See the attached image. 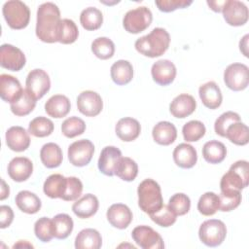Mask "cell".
Here are the masks:
<instances>
[{
    "instance_id": "1",
    "label": "cell",
    "mask_w": 249,
    "mask_h": 249,
    "mask_svg": "<svg viewBox=\"0 0 249 249\" xmlns=\"http://www.w3.org/2000/svg\"><path fill=\"white\" fill-rule=\"evenodd\" d=\"M60 20V11L54 3L46 2L41 4L37 10L36 36L45 43L57 42Z\"/></svg>"
},
{
    "instance_id": "2",
    "label": "cell",
    "mask_w": 249,
    "mask_h": 249,
    "mask_svg": "<svg viewBox=\"0 0 249 249\" xmlns=\"http://www.w3.org/2000/svg\"><path fill=\"white\" fill-rule=\"evenodd\" d=\"M169 44V33L164 28L156 27L149 34L138 38L134 47L139 53L153 58L162 55L167 51Z\"/></svg>"
},
{
    "instance_id": "3",
    "label": "cell",
    "mask_w": 249,
    "mask_h": 249,
    "mask_svg": "<svg viewBox=\"0 0 249 249\" xmlns=\"http://www.w3.org/2000/svg\"><path fill=\"white\" fill-rule=\"evenodd\" d=\"M137 195L140 209L149 215L159 211L163 205L160 187L153 179L143 180L138 186Z\"/></svg>"
},
{
    "instance_id": "4",
    "label": "cell",
    "mask_w": 249,
    "mask_h": 249,
    "mask_svg": "<svg viewBox=\"0 0 249 249\" xmlns=\"http://www.w3.org/2000/svg\"><path fill=\"white\" fill-rule=\"evenodd\" d=\"M249 163L247 160H237L232 163L220 182L221 192L241 191L248 186Z\"/></svg>"
},
{
    "instance_id": "5",
    "label": "cell",
    "mask_w": 249,
    "mask_h": 249,
    "mask_svg": "<svg viewBox=\"0 0 249 249\" xmlns=\"http://www.w3.org/2000/svg\"><path fill=\"white\" fill-rule=\"evenodd\" d=\"M2 13L7 24L12 29H23L30 20V10L19 0H10L4 3Z\"/></svg>"
},
{
    "instance_id": "6",
    "label": "cell",
    "mask_w": 249,
    "mask_h": 249,
    "mask_svg": "<svg viewBox=\"0 0 249 249\" xmlns=\"http://www.w3.org/2000/svg\"><path fill=\"white\" fill-rule=\"evenodd\" d=\"M227 235V228L224 222L218 219L204 221L198 230L200 241L208 247H216L223 243Z\"/></svg>"
},
{
    "instance_id": "7",
    "label": "cell",
    "mask_w": 249,
    "mask_h": 249,
    "mask_svg": "<svg viewBox=\"0 0 249 249\" xmlns=\"http://www.w3.org/2000/svg\"><path fill=\"white\" fill-rule=\"evenodd\" d=\"M153 20V15L147 7H137L126 12L123 18V26L128 33L137 34L146 30Z\"/></svg>"
},
{
    "instance_id": "8",
    "label": "cell",
    "mask_w": 249,
    "mask_h": 249,
    "mask_svg": "<svg viewBox=\"0 0 249 249\" xmlns=\"http://www.w3.org/2000/svg\"><path fill=\"white\" fill-rule=\"evenodd\" d=\"M224 82L233 91L245 89L249 84L248 66L243 63L230 64L224 71Z\"/></svg>"
},
{
    "instance_id": "9",
    "label": "cell",
    "mask_w": 249,
    "mask_h": 249,
    "mask_svg": "<svg viewBox=\"0 0 249 249\" xmlns=\"http://www.w3.org/2000/svg\"><path fill=\"white\" fill-rule=\"evenodd\" d=\"M94 153V145L89 139H81L73 142L68 147V160L74 166L88 165Z\"/></svg>"
},
{
    "instance_id": "10",
    "label": "cell",
    "mask_w": 249,
    "mask_h": 249,
    "mask_svg": "<svg viewBox=\"0 0 249 249\" xmlns=\"http://www.w3.org/2000/svg\"><path fill=\"white\" fill-rule=\"evenodd\" d=\"M132 239L143 249H162L164 243L158 231L149 226H137L132 230Z\"/></svg>"
},
{
    "instance_id": "11",
    "label": "cell",
    "mask_w": 249,
    "mask_h": 249,
    "mask_svg": "<svg viewBox=\"0 0 249 249\" xmlns=\"http://www.w3.org/2000/svg\"><path fill=\"white\" fill-rule=\"evenodd\" d=\"M27 91L36 99H41L51 88V80L46 71L43 69L31 70L25 81Z\"/></svg>"
},
{
    "instance_id": "12",
    "label": "cell",
    "mask_w": 249,
    "mask_h": 249,
    "mask_svg": "<svg viewBox=\"0 0 249 249\" xmlns=\"http://www.w3.org/2000/svg\"><path fill=\"white\" fill-rule=\"evenodd\" d=\"M26 58L23 52L11 45L3 44L0 47V65L11 71H19L25 65Z\"/></svg>"
},
{
    "instance_id": "13",
    "label": "cell",
    "mask_w": 249,
    "mask_h": 249,
    "mask_svg": "<svg viewBox=\"0 0 249 249\" xmlns=\"http://www.w3.org/2000/svg\"><path fill=\"white\" fill-rule=\"evenodd\" d=\"M226 22L231 26H241L248 21L249 12L247 6L237 0H227L222 10Z\"/></svg>"
},
{
    "instance_id": "14",
    "label": "cell",
    "mask_w": 249,
    "mask_h": 249,
    "mask_svg": "<svg viewBox=\"0 0 249 249\" xmlns=\"http://www.w3.org/2000/svg\"><path fill=\"white\" fill-rule=\"evenodd\" d=\"M77 107L80 113L87 117H95L103 109L101 96L93 90L82 91L77 97Z\"/></svg>"
},
{
    "instance_id": "15",
    "label": "cell",
    "mask_w": 249,
    "mask_h": 249,
    "mask_svg": "<svg viewBox=\"0 0 249 249\" xmlns=\"http://www.w3.org/2000/svg\"><path fill=\"white\" fill-rule=\"evenodd\" d=\"M151 74L157 84L160 86H168L176 77V67L168 59H160L152 65Z\"/></svg>"
},
{
    "instance_id": "16",
    "label": "cell",
    "mask_w": 249,
    "mask_h": 249,
    "mask_svg": "<svg viewBox=\"0 0 249 249\" xmlns=\"http://www.w3.org/2000/svg\"><path fill=\"white\" fill-rule=\"evenodd\" d=\"M106 217L111 226L119 230H124L131 223L132 212L125 204L115 203L108 208Z\"/></svg>"
},
{
    "instance_id": "17",
    "label": "cell",
    "mask_w": 249,
    "mask_h": 249,
    "mask_svg": "<svg viewBox=\"0 0 249 249\" xmlns=\"http://www.w3.org/2000/svg\"><path fill=\"white\" fill-rule=\"evenodd\" d=\"M122 158V152L115 146H106L102 149L98 159V169L106 176L115 175L117 164Z\"/></svg>"
},
{
    "instance_id": "18",
    "label": "cell",
    "mask_w": 249,
    "mask_h": 249,
    "mask_svg": "<svg viewBox=\"0 0 249 249\" xmlns=\"http://www.w3.org/2000/svg\"><path fill=\"white\" fill-rule=\"evenodd\" d=\"M32 172L33 163L25 157H16L8 164V174L16 182L26 181Z\"/></svg>"
},
{
    "instance_id": "19",
    "label": "cell",
    "mask_w": 249,
    "mask_h": 249,
    "mask_svg": "<svg viewBox=\"0 0 249 249\" xmlns=\"http://www.w3.org/2000/svg\"><path fill=\"white\" fill-rule=\"evenodd\" d=\"M6 144L8 148L15 152H23L30 145L29 132L22 126L15 125L6 131Z\"/></svg>"
},
{
    "instance_id": "20",
    "label": "cell",
    "mask_w": 249,
    "mask_h": 249,
    "mask_svg": "<svg viewBox=\"0 0 249 249\" xmlns=\"http://www.w3.org/2000/svg\"><path fill=\"white\" fill-rule=\"evenodd\" d=\"M22 91L23 89L16 77L8 74L0 76V96L4 101L13 103L19 98Z\"/></svg>"
},
{
    "instance_id": "21",
    "label": "cell",
    "mask_w": 249,
    "mask_h": 249,
    "mask_svg": "<svg viewBox=\"0 0 249 249\" xmlns=\"http://www.w3.org/2000/svg\"><path fill=\"white\" fill-rule=\"evenodd\" d=\"M196 107V102L194 96L188 93L177 95L169 105L171 115L178 119H184L192 115Z\"/></svg>"
},
{
    "instance_id": "22",
    "label": "cell",
    "mask_w": 249,
    "mask_h": 249,
    "mask_svg": "<svg viewBox=\"0 0 249 249\" xmlns=\"http://www.w3.org/2000/svg\"><path fill=\"white\" fill-rule=\"evenodd\" d=\"M198 95L203 105L209 109H217L222 104L223 96L221 89L213 81L201 85L198 89Z\"/></svg>"
},
{
    "instance_id": "23",
    "label": "cell",
    "mask_w": 249,
    "mask_h": 249,
    "mask_svg": "<svg viewBox=\"0 0 249 249\" xmlns=\"http://www.w3.org/2000/svg\"><path fill=\"white\" fill-rule=\"evenodd\" d=\"M115 131L121 140L124 142H131L139 136L141 132V125L137 120L125 117L118 121L115 126Z\"/></svg>"
},
{
    "instance_id": "24",
    "label": "cell",
    "mask_w": 249,
    "mask_h": 249,
    "mask_svg": "<svg viewBox=\"0 0 249 249\" xmlns=\"http://www.w3.org/2000/svg\"><path fill=\"white\" fill-rule=\"evenodd\" d=\"M173 160L181 168H192L197 160L196 150L188 143L177 145L173 151Z\"/></svg>"
},
{
    "instance_id": "25",
    "label": "cell",
    "mask_w": 249,
    "mask_h": 249,
    "mask_svg": "<svg viewBox=\"0 0 249 249\" xmlns=\"http://www.w3.org/2000/svg\"><path fill=\"white\" fill-rule=\"evenodd\" d=\"M98 206L99 202L97 197L92 194H87L73 203L72 211L77 217L87 219L97 212Z\"/></svg>"
},
{
    "instance_id": "26",
    "label": "cell",
    "mask_w": 249,
    "mask_h": 249,
    "mask_svg": "<svg viewBox=\"0 0 249 249\" xmlns=\"http://www.w3.org/2000/svg\"><path fill=\"white\" fill-rule=\"evenodd\" d=\"M71 109V103L67 96L62 94L53 95L45 103L46 113L53 118L60 119L65 117Z\"/></svg>"
},
{
    "instance_id": "27",
    "label": "cell",
    "mask_w": 249,
    "mask_h": 249,
    "mask_svg": "<svg viewBox=\"0 0 249 249\" xmlns=\"http://www.w3.org/2000/svg\"><path fill=\"white\" fill-rule=\"evenodd\" d=\"M152 135L155 142L158 144L168 146L176 140L177 129L172 123L162 121L153 127Z\"/></svg>"
},
{
    "instance_id": "28",
    "label": "cell",
    "mask_w": 249,
    "mask_h": 249,
    "mask_svg": "<svg viewBox=\"0 0 249 249\" xmlns=\"http://www.w3.org/2000/svg\"><path fill=\"white\" fill-rule=\"evenodd\" d=\"M110 74L115 84L119 86H124L128 84L133 78V67L129 61L120 59L112 64Z\"/></svg>"
},
{
    "instance_id": "29",
    "label": "cell",
    "mask_w": 249,
    "mask_h": 249,
    "mask_svg": "<svg viewBox=\"0 0 249 249\" xmlns=\"http://www.w3.org/2000/svg\"><path fill=\"white\" fill-rule=\"evenodd\" d=\"M40 159L47 168L58 167L63 160L61 148L53 142H49L41 148Z\"/></svg>"
},
{
    "instance_id": "30",
    "label": "cell",
    "mask_w": 249,
    "mask_h": 249,
    "mask_svg": "<svg viewBox=\"0 0 249 249\" xmlns=\"http://www.w3.org/2000/svg\"><path fill=\"white\" fill-rule=\"evenodd\" d=\"M101 245V234L94 229H84L75 238L76 249H99Z\"/></svg>"
},
{
    "instance_id": "31",
    "label": "cell",
    "mask_w": 249,
    "mask_h": 249,
    "mask_svg": "<svg viewBox=\"0 0 249 249\" xmlns=\"http://www.w3.org/2000/svg\"><path fill=\"white\" fill-rule=\"evenodd\" d=\"M67 185V177L61 174H52L44 182L43 191L51 198H62Z\"/></svg>"
},
{
    "instance_id": "32",
    "label": "cell",
    "mask_w": 249,
    "mask_h": 249,
    "mask_svg": "<svg viewBox=\"0 0 249 249\" xmlns=\"http://www.w3.org/2000/svg\"><path fill=\"white\" fill-rule=\"evenodd\" d=\"M15 200L18 209L24 213L35 214L41 209V199L30 191H20Z\"/></svg>"
},
{
    "instance_id": "33",
    "label": "cell",
    "mask_w": 249,
    "mask_h": 249,
    "mask_svg": "<svg viewBox=\"0 0 249 249\" xmlns=\"http://www.w3.org/2000/svg\"><path fill=\"white\" fill-rule=\"evenodd\" d=\"M202 156L207 162L217 164L225 160L227 156V148L218 140H210L203 145Z\"/></svg>"
},
{
    "instance_id": "34",
    "label": "cell",
    "mask_w": 249,
    "mask_h": 249,
    "mask_svg": "<svg viewBox=\"0 0 249 249\" xmlns=\"http://www.w3.org/2000/svg\"><path fill=\"white\" fill-rule=\"evenodd\" d=\"M53 237L57 239L67 238L73 231L74 223L72 218L65 213H59L52 219Z\"/></svg>"
},
{
    "instance_id": "35",
    "label": "cell",
    "mask_w": 249,
    "mask_h": 249,
    "mask_svg": "<svg viewBox=\"0 0 249 249\" xmlns=\"http://www.w3.org/2000/svg\"><path fill=\"white\" fill-rule=\"evenodd\" d=\"M80 23L86 30H96L100 28L103 23V15L97 8L88 7L83 10L80 15Z\"/></svg>"
},
{
    "instance_id": "36",
    "label": "cell",
    "mask_w": 249,
    "mask_h": 249,
    "mask_svg": "<svg viewBox=\"0 0 249 249\" xmlns=\"http://www.w3.org/2000/svg\"><path fill=\"white\" fill-rule=\"evenodd\" d=\"M36 101L37 100L25 89H23L19 98L11 103V111L14 115L18 117L26 116L33 111L36 106Z\"/></svg>"
},
{
    "instance_id": "37",
    "label": "cell",
    "mask_w": 249,
    "mask_h": 249,
    "mask_svg": "<svg viewBox=\"0 0 249 249\" xmlns=\"http://www.w3.org/2000/svg\"><path fill=\"white\" fill-rule=\"evenodd\" d=\"M226 137L235 145L244 146L249 142V128L241 121L231 124L227 128Z\"/></svg>"
},
{
    "instance_id": "38",
    "label": "cell",
    "mask_w": 249,
    "mask_h": 249,
    "mask_svg": "<svg viewBox=\"0 0 249 249\" xmlns=\"http://www.w3.org/2000/svg\"><path fill=\"white\" fill-rule=\"evenodd\" d=\"M79 36V30L76 23L69 18L60 20L57 30V42L61 44H72Z\"/></svg>"
},
{
    "instance_id": "39",
    "label": "cell",
    "mask_w": 249,
    "mask_h": 249,
    "mask_svg": "<svg viewBox=\"0 0 249 249\" xmlns=\"http://www.w3.org/2000/svg\"><path fill=\"white\" fill-rule=\"evenodd\" d=\"M138 174L137 163L128 157H122L117 164L115 175L124 181H133Z\"/></svg>"
},
{
    "instance_id": "40",
    "label": "cell",
    "mask_w": 249,
    "mask_h": 249,
    "mask_svg": "<svg viewBox=\"0 0 249 249\" xmlns=\"http://www.w3.org/2000/svg\"><path fill=\"white\" fill-rule=\"evenodd\" d=\"M53 123L46 117H36L28 124V132L35 137H46L53 133Z\"/></svg>"
},
{
    "instance_id": "41",
    "label": "cell",
    "mask_w": 249,
    "mask_h": 249,
    "mask_svg": "<svg viewBox=\"0 0 249 249\" xmlns=\"http://www.w3.org/2000/svg\"><path fill=\"white\" fill-rule=\"evenodd\" d=\"M91 52L100 59H109L115 53V45L107 37H98L91 43Z\"/></svg>"
},
{
    "instance_id": "42",
    "label": "cell",
    "mask_w": 249,
    "mask_h": 249,
    "mask_svg": "<svg viewBox=\"0 0 249 249\" xmlns=\"http://www.w3.org/2000/svg\"><path fill=\"white\" fill-rule=\"evenodd\" d=\"M219 196L213 192H206L203 194L197 202V210L204 216L214 215L219 210Z\"/></svg>"
},
{
    "instance_id": "43",
    "label": "cell",
    "mask_w": 249,
    "mask_h": 249,
    "mask_svg": "<svg viewBox=\"0 0 249 249\" xmlns=\"http://www.w3.org/2000/svg\"><path fill=\"white\" fill-rule=\"evenodd\" d=\"M205 125L196 120H193L184 124L182 128V133L184 140L186 142H196L202 138L205 134Z\"/></svg>"
},
{
    "instance_id": "44",
    "label": "cell",
    "mask_w": 249,
    "mask_h": 249,
    "mask_svg": "<svg viewBox=\"0 0 249 249\" xmlns=\"http://www.w3.org/2000/svg\"><path fill=\"white\" fill-rule=\"evenodd\" d=\"M86 130L85 122L79 117L67 118L61 124V132L67 138H74Z\"/></svg>"
},
{
    "instance_id": "45",
    "label": "cell",
    "mask_w": 249,
    "mask_h": 249,
    "mask_svg": "<svg viewBox=\"0 0 249 249\" xmlns=\"http://www.w3.org/2000/svg\"><path fill=\"white\" fill-rule=\"evenodd\" d=\"M219 210L229 212L235 209L241 202L240 191H225L219 196Z\"/></svg>"
},
{
    "instance_id": "46",
    "label": "cell",
    "mask_w": 249,
    "mask_h": 249,
    "mask_svg": "<svg viewBox=\"0 0 249 249\" xmlns=\"http://www.w3.org/2000/svg\"><path fill=\"white\" fill-rule=\"evenodd\" d=\"M167 205L176 216H183L189 212L191 208V200L187 195L177 193L169 198Z\"/></svg>"
},
{
    "instance_id": "47",
    "label": "cell",
    "mask_w": 249,
    "mask_h": 249,
    "mask_svg": "<svg viewBox=\"0 0 249 249\" xmlns=\"http://www.w3.org/2000/svg\"><path fill=\"white\" fill-rule=\"evenodd\" d=\"M34 232L36 237L42 242H49L53 237L52 219L48 217L39 218L34 224Z\"/></svg>"
},
{
    "instance_id": "48",
    "label": "cell",
    "mask_w": 249,
    "mask_h": 249,
    "mask_svg": "<svg viewBox=\"0 0 249 249\" xmlns=\"http://www.w3.org/2000/svg\"><path fill=\"white\" fill-rule=\"evenodd\" d=\"M240 121H241V119L237 113L232 112V111L225 112L220 117H218V119L215 121L214 130L218 135H220L222 137H226L227 128L231 124H234V123H237Z\"/></svg>"
},
{
    "instance_id": "49",
    "label": "cell",
    "mask_w": 249,
    "mask_h": 249,
    "mask_svg": "<svg viewBox=\"0 0 249 249\" xmlns=\"http://www.w3.org/2000/svg\"><path fill=\"white\" fill-rule=\"evenodd\" d=\"M176 217L177 216L175 215V213L168 207V205L165 204H163L159 211L150 214V218L152 219V221L163 228L172 226L176 222Z\"/></svg>"
},
{
    "instance_id": "50",
    "label": "cell",
    "mask_w": 249,
    "mask_h": 249,
    "mask_svg": "<svg viewBox=\"0 0 249 249\" xmlns=\"http://www.w3.org/2000/svg\"><path fill=\"white\" fill-rule=\"evenodd\" d=\"M83 192V183L77 177L70 176L67 177V185L62 196V199L65 201L77 200L78 197L82 195Z\"/></svg>"
},
{
    "instance_id": "51",
    "label": "cell",
    "mask_w": 249,
    "mask_h": 249,
    "mask_svg": "<svg viewBox=\"0 0 249 249\" xmlns=\"http://www.w3.org/2000/svg\"><path fill=\"white\" fill-rule=\"evenodd\" d=\"M193 3L192 0H157L155 4L163 13H170L177 9H184Z\"/></svg>"
},
{
    "instance_id": "52",
    "label": "cell",
    "mask_w": 249,
    "mask_h": 249,
    "mask_svg": "<svg viewBox=\"0 0 249 249\" xmlns=\"http://www.w3.org/2000/svg\"><path fill=\"white\" fill-rule=\"evenodd\" d=\"M14 220V212L13 209L8 205L0 206V228L6 229L8 228Z\"/></svg>"
},
{
    "instance_id": "53",
    "label": "cell",
    "mask_w": 249,
    "mask_h": 249,
    "mask_svg": "<svg viewBox=\"0 0 249 249\" xmlns=\"http://www.w3.org/2000/svg\"><path fill=\"white\" fill-rule=\"evenodd\" d=\"M226 1L227 0H224V1H219V0L218 1H209L208 0L207 5L209 6V8L212 11H214L216 13H220V12H222V10L226 4Z\"/></svg>"
},
{
    "instance_id": "54",
    "label": "cell",
    "mask_w": 249,
    "mask_h": 249,
    "mask_svg": "<svg viewBox=\"0 0 249 249\" xmlns=\"http://www.w3.org/2000/svg\"><path fill=\"white\" fill-rule=\"evenodd\" d=\"M248 39L249 35L246 34L239 42V50L246 57H248Z\"/></svg>"
},
{
    "instance_id": "55",
    "label": "cell",
    "mask_w": 249,
    "mask_h": 249,
    "mask_svg": "<svg viewBox=\"0 0 249 249\" xmlns=\"http://www.w3.org/2000/svg\"><path fill=\"white\" fill-rule=\"evenodd\" d=\"M1 195H0V199L1 200H4L5 198H7L10 195V189H9V186L6 184V182L2 179L1 180Z\"/></svg>"
},
{
    "instance_id": "56",
    "label": "cell",
    "mask_w": 249,
    "mask_h": 249,
    "mask_svg": "<svg viewBox=\"0 0 249 249\" xmlns=\"http://www.w3.org/2000/svg\"><path fill=\"white\" fill-rule=\"evenodd\" d=\"M14 248H21V247H26V248H33V245L28 243V241L26 240H19L18 243H16L14 246Z\"/></svg>"
}]
</instances>
